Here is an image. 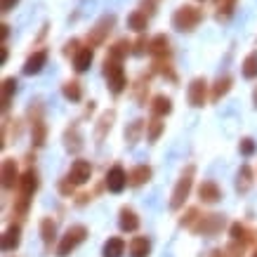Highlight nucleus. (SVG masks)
I'll list each match as a JSON object with an SVG mask.
<instances>
[{
	"mask_svg": "<svg viewBox=\"0 0 257 257\" xmlns=\"http://www.w3.org/2000/svg\"><path fill=\"white\" fill-rule=\"evenodd\" d=\"M201 10L191 8V5H182V8L172 15V26L177 29V31H191L196 24L201 22Z\"/></svg>",
	"mask_w": 257,
	"mask_h": 257,
	"instance_id": "obj_1",
	"label": "nucleus"
},
{
	"mask_svg": "<svg viewBox=\"0 0 257 257\" xmlns=\"http://www.w3.org/2000/svg\"><path fill=\"white\" fill-rule=\"evenodd\" d=\"M83 238H85V226H71L69 231L64 234L62 243H59V250H57V255H59V257H66L71 250H73L80 241H83Z\"/></svg>",
	"mask_w": 257,
	"mask_h": 257,
	"instance_id": "obj_2",
	"label": "nucleus"
},
{
	"mask_svg": "<svg viewBox=\"0 0 257 257\" xmlns=\"http://www.w3.org/2000/svg\"><path fill=\"white\" fill-rule=\"evenodd\" d=\"M191 175H194V170L189 168L187 175H182V179L177 182V187H175V191H172L170 208H179V205L184 203V198L189 196V191H191Z\"/></svg>",
	"mask_w": 257,
	"mask_h": 257,
	"instance_id": "obj_3",
	"label": "nucleus"
},
{
	"mask_svg": "<svg viewBox=\"0 0 257 257\" xmlns=\"http://www.w3.org/2000/svg\"><path fill=\"white\" fill-rule=\"evenodd\" d=\"M106 78H109V85L113 92H120L125 87V76H123V69H120L118 59H109L106 62Z\"/></svg>",
	"mask_w": 257,
	"mask_h": 257,
	"instance_id": "obj_4",
	"label": "nucleus"
},
{
	"mask_svg": "<svg viewBox=\"0 0 257 257\" xmlns=\"http://www.w3.org/2000/svg\"><path fill=\"white\" fill-rule=\"evenodd\" d=\"M125 184H127V175H125L123 168H120V165L111 168L109 175H106V187H109V191H113V194H120V191L125 189Z\"/></svg>",
	"mask_w": 257,
	"mask_h": 257,
	"instance_id": "obj_5",
	"label": "nucleus"
},
{
	"mask_svg": "<svg viewBox=\"0 0 257 257\" xmlns=\"http://www.w3.org/2000/svg\"><path fill=\"white\" fill-rule=\"evenodd\" d=\"M90 175H92L90 163H87V161H76V163L71 165V170H69V182L83 184V182H87V179H90Z\"/></svg>",
	"mask_w": 257,
	"mask_h": 257,
	"instance_id": "obj_6",
	"label": "nucleus"
},
{
	"mask_svg": "<svg viewBox=\"0 0 257 257\" xmlns=\"http://www.w3.org/2000/svg\"><path fill=\"white\" fill-rule=\"evenodd\" d=\"M189 101H191V106H203V101H205V80L196 78L189 85Z\"/></svg>",
	"mask_w": 257,
	"mask_h": 257,
	"instance_id": "obj_7",
	"label": "nucleus"
},
{
	"mask_svg": "<svg viewBox=\"0 0 257 257\" xmlns=\"http://www.w3.org/2000/svg\"><path fill=\"white\" fill-rule=\"evenodd\" d=\"M47 62V52L45 50H40V52H36L33 57H29V62H26V66H24V71L26 73H38L43 66H45Z\"/></svg>",
	"mask_w": 257,
	"mask_h": 257,
	"instance_id": "obj_8",
	"label": "nucleus"
},
{
	"mask_svg": "<svg viewBox=\"0 0 257 257\" xmlns=\"http://www.w3.org/2000/svg\"><path fill=\"white\" fill-rule=\"evenodd\" d=\"M198 194H201V198L205 203L219 201V189H217V184H215V182H203L201 189H198Z\"/></svg>",
	"mask_w": 257,
	"mask_h": 257,
	"instance_id": "obj_9",
	"label": "nucleus"
},
{
	"mask_svg": "<svg viewBox=\"0 0 257 257\" xmlns=\"http://www.w3.org/2000/svg\"><path fill=\"white\" fill-rule=\"evenodd\" d=\"M19 236H22V229L19 226H10L5 231V238H3V250H15L19 245Z\"/></svg>",
	"mask_w": 257,
	"mask_h": 257,
	"instance_id": "obj_10",
	"label": "nucleus"
},
{
	"mask_svg": "<svg viewBox=\"0 0 257 257\" xmlns=\"http://www.w3.org/2000/svg\"><path fill=\"white\" fill-rule=\"evenodd\" d=\"M125 252V243L123 238H109L104 245V257H120Z\"/></svg>",
	"mask_w": 257,
	"mask_h": 257,
	"instance_id": "obj_11",
	"label": "nucleus"
},
{
	"mask_svg": "<svg viewBox=\"0 0 257 257\" xmlns=\"http://www.w3.org/2000/svg\"><path fill=\"white\" fill-rule=\"evenodd\" d=\"M130 255L133 257H149V241L147 238H142V236L133 238V243H130Z\"/></svg>",
	"mask_w": 257,
	"mask_h": 257,
	"instance_id": "obj_12",
	"label": "nucleus"
},
{
	"mask_svg": "<svg viewBox=\"0 0 257 257\" xmlns=\"http://www.w3.org/2000/svg\"><path fill=\"white\" fill-rule=\"evenodd\" d=\"M15 179H17V165H15V161L8 158V161L3 163V184H5V187H12Z\"/></svg>",
	"mask_w": 257,
	"mask_h": 257,
	"instance_id": "obj_13",
	"label": "nucleus"
},
{
	"mask_svg": "<svg viewBox=\"0 0 257 257\" xmlns=\"http://www.w3.org/2000/svg\"><path fill=\"white\" fill-rule=\"evenodd\" d=\"M137 226H140V219H137V215H135L133 210L120 212V229H125V231H135Z\"/></svg>",
	"mask_w": 257,
	"mask_h": 257,
	"instance_id": "obj_14",
	"label": "nucleus"
},
{
	"mask_svg": "<svg viewBox=\"0 0 257 257\" xmlns=\"http://www.w3.org/2000/svg\"><path fill=\"white\" fill-rule=\"evenodd\" d=\"M38 187V177H36V172H26L22 177V191H24V198H29V196L36 191Z\"/></svg>",
	"mask_w": 257,
	"mask_h": 257,
	"instance_id": "obj_15",
	"label": "nucleus"
},
{
	"mask_svg": "<svg viewBox=\"0 0 257 257\" xmlns=\"http://www.w3.org/2000/svg\"><path fill=\"white\" fill-rule=\"evenodd\" d=\"M90 62H92V50H90V47H85V50H80L78 55H76L73 66H76V71H87Z\"/></svg>",
	"mask_w": 257,
	"mask_h": 257,
	"instance_id": "obj_16",
	"label": "nucleus"
},
{
	"mask_svg": "<svg viewBox=\"0 0 257 257\" xmlns=\"http://www.w3.org/2000/svg\"><path fill=\"white\" fill-rule=\"evenodd\" d=\"M243 76L245 78H255L257 76V52L245 57V62H243Z\"/></svg>",
	"mask_w": 257,
	"mask_h": 257,
	"instance_id": "obj_17",
	"label": "nucleus"
},
{
	"mask_svg": "<svg viewBox=\"0 0 257 257\" xmlns=\"http://www.w3.org/2000/svg\"><path fill=\"white\" fill-rule=\"evenodd\" d=\"M127 24H130V29H135V31H144L147 29V15L144 12H133V15L127 17Z\"/></svg>",
	"mask_w": 257,
	"mask_h": 257,
	"instance_id": "obj_18",
	"label": "nucleus"
},
{
	"mask_svg": "<svg viewBox=\"0 0 257 257\" xmlns=\"http://www.w3.org/2000/svg\"><path fill=\"white\" fill-rule=\"evenodd\" d=\"M149 177H151V170H149L147 165H140V168H135L133 175H130L133 184H144V182H147Z\"/></svg>",
	"mask_w": 257,
	"mask_h": 257,
	"instance_id": "obj_19",
	"label": "nucleus"
},
{
	"mask_svg": "<svg viewBox=\"0 0 257 257\" xmlns=\"http://www.w3.org/2000/svg\"><path fill=\"white\" fill-rule=\"evenodd\" d=\"M149 47H151L154 55H168V38H165V36H156Z\"/></svg>",
	"mask_w": 257,
	"mask_h": 257,
	"instance_id": "obj_20",
	"label": "nucleus"
},
{
	"mask_svg": "<svg viewBox=\"0 0 257 257\" xmlns=\"http://www.w3.org/2000/svg\"><path fill=\"white\" fill-rule=\"evenodd\" d=\"M234 5H236V0H217V17L219 19H226V17L234 12Z\"/></svg>",
	"mask_w": 257,
	"mask_h": 257,
	"instance_id": "obj_21",
	"label": "nucleus"
},
{
	"mask_svg": "<svg viewBox=\"0 0 257 257\" xmlns=\"http://www.w3.org/2000/svg\"><path fill=\"white\" fill-rule=\"evenodd\" d=\"M172 106H170V99L168 97H156L154 99V111H156L158 116H163V113H168Z\"/></svg>",
	"mask_w": 257,
	"mask_h": 257,
	"instance_id": "obj_22",
	"label": "nucleus"
},
{
	"mask_svg": "<svg viewBox=\"0 0 257 257\" xmlns=\"http://www.w3.org/2000/svg\"><path fill=\"white\" fill-rule=\"evenodd\" d=\"M55 238V222L52 219H43V241L50 243Z\"/></svg>",
	"mask_w": 257,
	"mask_h": 257,
	"instance_id": "obj_23",
	"label": "nucleus"
},
{
	"mask_svg": "<svg viewBox=\"0 0 257 257\" xmlns=\"http://www.w3.org/2000/svg\"><path fill=\"white\" fill-rule=\"evenodd\" d=\"M64 94H66L69 99L78 101L80 99V87H78V83H66V85H64Z\"/></svg>",
	"mask_w": 257,
	"mask_h": 257,
	"instance_id": "obj_24",
	"label": "nucleus"
},
{
	"mask_svg": "<svg viewBox=\"0 0 257 257\" xmlns=\"http://www.w3.org/2000/svg\"><path fill=\"white\" fill-rule=\"evenodd\" d=\"M229 83H231L229 78L217 80V87H215V94H212V97H215V99H219V97H222V94H224L226 90H229Z\"/></svg>",
	"mask_w": 257,
	"mask_h": 257,
	"instance_id": "obj_25",
	"label": "nucleus"
},
{
	"mask_svg": "<svg viewBox=\"0 0 257 257\" xmlns=\"http://www.w3.org/2000/svg\"><path fill=\"white\" fill-rule=\"evenodd\" d=\"M15 90H17V80L15 78H8V80H5V90H3V99L8 101L10 94L15 92Z\"/></svg>",
	"mask_w": 257,
	"mask_h": 257,
	"instance_id": "obj_26",
	"label": "nucleus"
},
{
	"mask_svg": "<svg viewBox=\"0 0 257 257\" xmlns=\"http://www.w3.org/2000/svg\"><path fill=\"white\" fill-rule=\"evenodd\" d=\"M161 130H163V123L154 120V123H151V130H149V140H156L158 135H161Z\"/></svg>",
	"mask_w": 257,
	"mask_h": 257,
	"instance_id": "obj_27",
	"label": "nucleus"
},
{
	"mask_svg": "<svg viewBox=\"0 0 257 257\" xmlns=\"http://www.w3.org/2000/svg\"><path fill=\"white\" fill-rule=\"evenodd\" d=\"M241 151L245 154V156H250V154L255 151V144H252V140H243L241 142Z\"/></svg>",
	"mask_w": 257,
	"mask_h": 257,
	"instance_id": "obj_28",
	"label": "nucleus"
},
{
	"mask_svg": "<svg viewBox=\"0 0 257 257\" xmlns=\"http://www.w3.org/2000/svg\"><path fill=\"white\" fill-rule=\"evenodd\" d=\"M243 182H238V189H243V191H245V189H248V184H250V170L248 168H243Z\"/></svg>",
	"mask_w": 257,
	"mask_h": 257,
	"instance_id": "obj_29",
	"label": "nucleus"
},
{
	"mask_svg": "<svg viewBox=\"0 0 257 257\" xmlns=\"http://www.w3.org/2000/svg\"><path fill=\"white\" fill-rule=\"evenodd\" d=\"M17 3H19V0H3V12H10Z\"/></svg>",
	"mask_w": 257,
	"mask_h": 257,
	"instance_id": "obj_30",
	"label": "nucleus"
},
{
	"mask_svg": "<svg viewBox=\"0 0 257 257\" xmlns=\"http://www.w3.org/2000/svg\"><path fill=\"white\" fill-rule=\"evenodd\" d=\"M231 234H234V238H241L245 231H243V226L241 224H234V229H231Z\"/></svg>",
	"mask_w": 257,
	"mask_h": 257,
	"instance_id": "obj_31",
	"label": "nucleus"
},
{
	"mask_svg": "<svg viewBox=\"0 0 257 257\" xmlns=\"http://www.w3.org/2000/svg\"><path fill=\"white\" fill-rule=\"evenodd\" d=\"M255 104H257V92H255Z\"/></svg>",
	"mask_w": 257,
	"mask_h": 257,
	"instance_id": "obj_32",
	"label": "nucleus"
},
{
	"mask_svg": "<svg viewBox=\"0 0 257 257\" xmlns=\"http://www.w3.org/2000/svg\"><path fill=\"white\" fill-rule=\"evenodd\" d=\"M255 257H257V255H255Z\"/></svg>",
	"mask_w": 257,
	"mask_h": 257,
	"instance_id": "obj_33",
	"label": "nucleus"
}]
</instances>
